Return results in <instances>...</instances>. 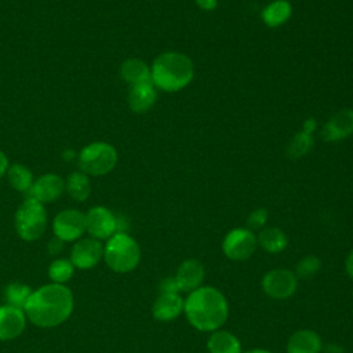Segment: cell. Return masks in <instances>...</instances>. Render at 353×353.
Here are the masks:
<instances>
[{"label": "cell", "mask_w": 353, "mask_h": 353, "mask_svg": "<svg viewBox=\"0 0 353 353\" xmlns=\"http://www.w3.org/2000/svg\"><path fill=\"white\" fill-rule=\"evenodd\" d=\"M321 268V262L317 256L314 255H307V256H303L298 263H296V268H295V276L296 279H303V280H307V279H312L317 274V272L320 270Z\"/></svg>", "instance_id": "28"}, {"label": "cell", "mask_w": 353, "mask_h": 353, "mask_svg": "<svg viewBox=\"0 0 353 353\" xmlns=\"http://www.w3.org/2000/svg\"><path fill=\"white\" fill-rule=\"evenodd\" d=\"M204 274H205L204 266L199 259L189 258L183 261L174 276L178 291L192 292L197 290L199 287H201L204 281Z\"/></svg>", "instance_id": "12"}, {"label": "cell", "mask_w": 353, "mask_h": 353, "mask_svg": "<svg viewBox=\"0 0 353 353\" xmlns=\"http://www.w3.org/2000/svg\"><path fill=\"white\" fill-rule=\"evenodd\" d=\"M85 230L92 239H109L117 232V218L106 207H92L85 214Z\"/></svg>", "instance_id": "10"}, {"label": "cell", "mask_w": 353, "mask_h": 353, "mask_svg": "<svg viewBox=\"0 0 353 353\" xmlns=\"http://www.w3.org/2000/svg\"><path fill=\"white\" fill-rule=\"evenodd\" d=\"M120 74L125 83L135 85L139 83L152 81L150 68L138 58H128L120 66Z\"/></svg>", "instance_id": "20"}, {"label": "cell", "mask_w": 353, "mask_h": 353, "mask_svg": "<svg viewBox=\"0 0 353 353\" xmlns=\"http://www.w3.org/2000/svg\"><path fill=\"white\" fill-rule=\"evenodd\" d=\"M62 244H63V241L59 240L58 237L52 239V240L50 241V244H48L50 252H51V254H58V252L62 250Z\"/></svg>", "instance_id": "31"}, {"label": "cell", "mask_w": 353, "mask_h": 353, "mask_svg": "<svg viewBox=\"0 0 353 353\" xmlns=\"http://www.w3.org/2000/svg\"><path fill=\"white\" fill-rule=\"evenodd\" d=\"M26 325V316L22 309L6 305L0 306V341H11L19 336Z\"/></svg>", "instance_id": "14"}, {"label": "cell", "mask_w": 353, "mask_h": 353, "mask_svg": "<svg viewBox=\"0 0 353 353\" xmlns=\"http://www.w3.org/2000/svg\"><path fill=\"white\" fill-rule=\"evenodd\" d=\"M312 143H313L312 134L301 131L291 139L287 148V153L291 159H298L312 148Z\"/></svg>", "instance_id": "27"}, {"label": "cell", "mask_w": 353, "mask_h": 353, "mask_svg": "<svg viewBox=\"0 0 353 353\" xmlns=\"http://www.w3.org/2000/svg\"><path fill=\"white\" fill-rule=\"evenodd\" d=\"M117 163L116 149L106 142H92L79 154V167L84 174L99 176L110 172Z\"/></svg>", "instance_id": "6"}, {"label": "cell", "mask_w": 353, "mask_h": 353, "mask_svg": "<svg viewBox=\"0 0 353 353\" xmlns=\"http://www.w3.org/2000/svg\"><path fill=\"white\" fill-rule=\"evenodd\" d=\"M292 14V7L288 0H273L265 6L261 12L262 21L269 28H279L284 25Z\"/></svg>", "instance_id": "19"}, {"label": "cell", "mask_w": 353, "mask_h": 353, "mask_svg": "<svg viewBox=\"0 0 353 353\" xmlns=\"http://www.w3.org/2000/svg\"><path fill=\"white\" fill-rule=\"evenodd\" d=\"M298 287V279L294 272L288 269H273L262 277L263 292L273 299L291 298Z\"/></svg>", "instance_id": "8"}, {"label": "cell", "mask_w": 353, "mask_h": 353, "mask_svg": "<svg viewBox=\"0 0 353 353\" xmlns=\"http://www.w3.org/2000/svg\"><path fill=\"white\" fill-rule=\"evenodd\" d=\"M152 83L156 88L165 92H175L194 77L193 61L178 51H167L157 55L150 66Z\"/></svg>", "instance_id": "3"}, {"label": "cell", "mask_w": 353, "mask_h": 353, "mask_svg": "<svg viewBox=\"0 0 353 353\" xmlns=\"http://www.w3.org/2000/svg\"><path fill=\"white\" fill-rule=\"evenodd\" d=\"M7 178L10 185L22 193H29L32 185H33V175L30 170L22 164H12L7 170Z\"/></svg>", "instance_id": "24"}, {"label": "cell", "mask_w": 353, "mask_h": 353, "mask_svg": "<svg viewBox=\"0 0 353 353\" xmlns=\"http://www.w3.org/2000/svg\"><path fill=\"white\" fill-rule=\"evenodd\" d=\"M33 291L30 290L29 285L22 284V283H11L6 287L4 295H6V301L7 305L18 307V309H23L26 301L29 299L30 294Z\"/></svg>", "instance_id": "25"}, {"label": "cell", "mask_w": 353, "mask_h": 353, "mask_svg": "<svg viewBox=\"0 0 353 353\" xmlns=\"http://www.w3.org/2000/svg\"><path fill=\"white\" fill-rule=\"evenodd\" d=\"M156 99H157L156 87L153 85L152 81L130 85L127 101L132 112L135 113L148 112L154 105Z\"/></svg>", "instance_id": "17"}, {"label": "cell", "mask_w": 353, "mask_h": 353, "mask_svg": "<svg viewBox=\"0 0 353 353\" xmlns=\"http://www.w3.org/2000/svg\"><path fill=\"white\" fill-rule=\"evenodd\" d=\"M25 316L36 325L50 328L62 324L73 310V295L63 284L51 283L33 291L26 301Z\"/></svg>", "instance_id": "1"}, {"label": "cell", "mask_w": 353, "mask_h": 353, "mask_svg": "<svg viewBox=\"0 0 353 353\" xmlns=\"http://www.w3.org/2000/svg\"><path fill=\"white\" fill-rule=\"evenodd\" d=\"M183 312L190 325L196 330L212 332L226 323L229 305L219 290L210 285H201L189 292L183 302Z\"/></svg>", "instance_id": "2"}, {"label": "cell", "mask_w": 353, "mask_h": 353, "mask_svg": "<svg viewBox=\"0 0 353 353\" xmlns=\"http://www.w3.org/2000/svg\"><path fill=\"white\" fill-rule=\"evenodd\" d=\"M345 268H346V273H347V276L353 280V250L349 252V255H347V258H346Z\"/></svg>", "instance_id": "32"}, {"label": "cell", "mask_w": 353, "mask_h": 353, "mask_svg": "<svg viewBox=\"0 0 353 353\" xmlns=\"http://www.w3.org/2000/svg\"><path fill=\"white\" fill-rule=\"evenodd\" d=\"M353 134V110L343 109L331 116V119L324 124L321 130V137L324 141L334 142L345 139Z\"/></svg>", "instance_id": "15"}, {"label": "cell", "mask_w": 353, "mask_h": 353, "mask_svg": "<svg viewBox=\"0 0 353 353\" xmlns=\"http://www.w3.org/2000/svg\"><path fill=\"white\" fill-rule=\"evenodd\" d=\"M74 266L69 259H55L51 262L48 268V276L52 280V283L62 284L70 280L73 276Z\"/></svg>", "instance_id": "26"}, {"label": "cell", "mask_w": 353, "mask_h": 353, "mask_svg": "<svg viewBox=\"0 0 353 353\" xmlns=\"http://www.w3.org/2000/svg\"><path fill=\"white\" fill-rule=\"evenodd\" d=\"M65 189L68 194L76 201H84L91 192V185L87 174L83 171H74L68 176L65 183Z\"/></svg>", "instance_id": "23"}, {"label": "cell", "mask_w": 353, "mask_h": 353, "mask_svg": "<svg viewBox=\"0 0 353 353\" xmlns=\"http://www.w3.org/2000/svg\"><path fill=\"white\" fill-rule=\"evenodd\" d=\"M65 190V182L59 175L55 174H46L36 179L29 190V197L44 203H51L57 200L62 192Z\"/></svg>", "instance_id": "13"}, {"label": "cell", "mask_w": 353, "mask_h": 353, "mask_svg": "<svg viewBox=\"0 0 353 353\" xmlns=\"http://www.w3.org/2000/svg\"><path fill=\"white\" fill-rule=\"evenodd\" d=\"M321 349V339L312 330H298L287 342V353H320Z\"/></svg>", "instance_id": "18"}, {"label": "cell", "mask_w": 353, "mask_h": 353, "mask_svg": "<svg viewBox=\"0 0 353 353\" xmlns=\"http://www.w3.org/2000/svg\"><path fill=\"white\" fill-rule=\"evenodd\" d=\"M8 170V160L7 156L0 150V178L7 172Z\"/></svg>", "instance_id": "33"}, {"label": "cell", "mask_w": 353, "mask_h": 353, "mask_svg": "<svg viewBox=\"0 0 353 353\" xmlns=\"http://www.w3.org/2000/svg\"><path fill=\"white\" fill-rule=\"evenodd\" d=\"M103 256V247L97 239H83L77 241L70 254V262L77 269H91Z\"/></svg>", "instance_id": "11"}, {"label": "cell", "mask_w": 353, "mask_h": 353, "mask_svg": "<svg viewBox=\"0 0 353 353\" xmlns=\"http://www.w3.org/2000/svg\"><path fill=\"white\" fill-rule=\"evenodd\" d=\"M258 245L269 254H279L288 245L287 234L279 228H265L256 236Z\"/></svg>", "instance_id": "22"}, {"label": "cell", "mask_w": 353, "mask_h": 353, "mask_svg": "<svg viewBox=\"0 0 353 353\" xmlns=\"http://www.w3.org/2000/svg\"><path fill=\"white\" fill-rule=\"evenodd\" d=\"M258 241L252 230L247 228L232 229L222 241L223 254L232 261H245L256 250Z\"/></svg>", "instance_id": "7"}, {"label": "cell", "mask_w": 353, "mask_h": 353, "mask_svg": "<svg viewBox=\"0 0 353 353\" xmlns=\"http://www.w3.org/2000/svg\"><path fill=\"white\" fill-rule=\"evenodd\" d=\"M47 225V214L44 205L28 197L15 212V229L22 240L33 241L41 237Z\"/></svg>", "instance_id": "5"}, {"label": "cell", "mask_w": 353, "mask_h": 353, "mask_svg": "<svg viewBox=\"0 0 353 353\" xmlns=\"http://www.w3.org/2000/svg\"><path fill=\"white\" fill-rule=\"evenodd\" d=\"M52 230L59 240L74 241L85 230V215L77 210H63L55 216Z\"/></svg>", "instance_id": "9"}, {"label": "cell", "mask_w": 353, "mask_h": 353, "mask_svg": "<svg viewBox=\"0 0 353 353\" xmlns=\"http://www.w3.org/2000/svg\"><path fill=\"white\" fill-rule=\"evenodd\" d=\"M327 353H342V349L334 343L327 346Z\"/></svg>", "instance_id": "35"}, {"label": "cell", "mask_w": 353, "mask_h": 353, "mask_svg": "<svg viewBox=\"0 0 353 353\" xmlns=\"http://www.w3.org/2000/svg\"><path fill=\"white\" fill-rule=\"evenodd\" d=\"M244 353H273V352L266 350V349H252V350H248V352H244Z\"/></svg>", "instance_id": "36"}, {"label": "cell", "mask_w": 353, "mask_h": 353, "mask_svg": "<svg viewBox=\"0 0 353 353\" xmlns=\"http://www.w3.org/2000/svg\"><path fill=\"white\" fill-rule=\"evenodd\" d=\"M196 4L200 10L204 11H212L218 6V0H196Z\"/></svg>", "instance_id": "30"}, {"label": "cell", "mask_w": 353, "mask_h": 353, "mask_svg": "<svg viewBox=\"0 0 353 353\" xmlns=\"http://www.w3.org/2000/svg\"><path fill=\"white\" fill-rule=\"evenodd\" d=\"M207 349L210 353H241V345L237 336L225 330L211 332L207 341Z\"/></svg>", "instance_id": "21"}, {"label": "cell", "mask_w": 353, "mask_h": 353, "mask_svg": "<svg viewBox=\"0 0 353 353\" xmlns=\"http://www.w3.org/2000/svg\"><path fill=\"white\" fill-rule=\"evenodd\" d=\"M303 125H305V128L302 131H305L307 134H312V131L316 128V121L313 119H307Z\"/></svg>", "instance_id": "34"}, {"label": "cell", "mask_w": 353, "mask_h": 353, "mask_svg": "<svg viewBox=\"0 0 353 353\" xmlns=\"http://www.w3.org/2000/svg\"><path fill=\"white\" fill-rule=\"evenodd\" d=\"M266 221H268V211L265 208H256L247 218V226H248L247 229L250 230L262 229Z\"/></svg>", "instance_id": "29"}, {"label": "cell", "mask_w": 353, "mask_h": 353, "mask_svg": "<svg viewBox=\"0 0 353 353\" xmlns=\"http://www.w3.org/2000/svg\"><path fill=\"white\" fill-rule=\"evenodd\" d=\"M103 258L112 270L127 273L138 266L141 261V248L131 236L124 232H116L108 239V243L103 247Z\"/></svg>", "instance_id": "4"}, {"label": "cell", "mask_w": 353, "mask_h": 353, "mask_svg": "<svg viewBox=\"0 0 353 353\" xmlns=\"http://www.w3.org/2000/svg\"><path fill=\"white\" fill-rule=\"evenodd\" d=\"M183 302L179 292H160L152 307L153 317L159 321L175 320L183 312Z\"/></svg>", "instance_id": "16"}]
</instances>
